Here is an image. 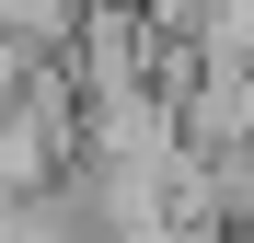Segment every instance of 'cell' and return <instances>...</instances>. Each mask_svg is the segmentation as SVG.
<instances>
[{
  "mask_svg": "<svg viewBox=\"0 0 254 243\" xmlns=\"http://www.w3.org/2000/svg\"><path fill=\"white\" fill-rule=\"evenodd\" d=\"M220 243H254V220H243V232H220Z\"/></svg>",
  "mask_w": 254,
  "mask_h": 243,
  "instance_id": "obj_1",
  "label": "cell"
}]
</instances>
